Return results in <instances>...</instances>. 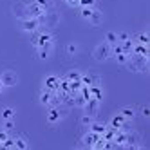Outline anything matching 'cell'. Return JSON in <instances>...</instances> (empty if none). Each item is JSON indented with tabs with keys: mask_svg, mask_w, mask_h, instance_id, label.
Listing matches in <instances>:
<instances>
[{
	"mask_svg": "<svg viewBox=\"0 0 150 150\" xmlns=\"http://www.w3.org/2000/svg\"><path fill=\"white\" fill-rule=\"evenodd\" d=\"M125 65L128 67V71H132V72H146L148 71V56L132 52V54L128 56Z\"/></svg>",
	"mask_w": 150,
	"mask_h": 150,
	"instance_id": "6da1fadb",
	"label": "cell"
},
{
	"mask_svg": "<svg viewBox=\"0 0 150 150\" xmlns=\"http://www.w3.org/2000/svg\"><path fill=\"white\" fill-rule=\"evenodd\" d=\"M38 20H40V25H44V27H47V29H54V27L60 24V13L56 11L54 7H51V9H47V11L42 15Z\"/></svg>",
	"mask_w": 150,
	"mask_h": 150,
	"instance_id": "7a4b0ae2",
	"label": "cell"
},
{
	"mask_svg": "<svg viewBox=\"0 0 150 150\" xmlns=\"http://www.w3.org/2000/svg\"><path fill=\"white\" fill-rule=\"evenodd\" d=\"M109 56H112V45L107 44V42L98 44V45H96V49L92 51V58L96 62H105Z\"/></svg>",
	"mask_w": 150,
	"mask_h": 150,
	"instance_id": "3957f363",
	"label": "cell"
},
{
	"mask_svg": "<svg viewBox=\"0 0 150 150\" xmlns=\"http://www.w3.org/2000/svg\"><path fill=\"white\" fill-rule=\"evenodd\" d=\"M16 25H18L20 31H24V33H33V31H36V29L42 27L40 25V20L38 18H31V16H27V18H18L16 20Z\"/></svg>",
	"mask_w": 150,
	"mask_h": 150,
	"instance_id": "277c9868",
	"label": "cell"
},
{
	"mask_svg": "<svg viewBox=\"0 0 150 150\" xmlns=\"http://www.w3.org/2000/svg\"><path fill=\"white\" fill-rule=\"evenodd\" d=\"M81 85H85V87H100L101 85L100 74L94 72V71H89V72L81 74Z\"/></svg>",
	"mask_w": 150,
	"mask_h": 150,
	"instance_id": "5b68a950",
	"label": "cell"
},
{
	"mask_svg": "<svg viewBox=\"0 0 150 150\" xmlns=\"http://www.w3.org/2000/svg\"><path fill=\"white\" fill-rule=\"evenodd\" d=\"M0 81L4 83V87H15V85L18 83V74L11 69L4 71L2 74H0Z\"/></svg>",
	"mask_w": 150,
	"mask_h": 150,
	"instance_id": "8992f818",
	"label": "cell"
},
{
	"mask_svg": "<svg viewBox=\"0 0 150 150\" xmlns=\"http://www.w3.org/2000/svg\"><path fill=\"white\" fill-rule=\"evenodd\" d=\"M83 110H85V114H89V116L96 117V114L100 112V100L89 98L87 101H85V105H83Z\"/></svg>",
	"mask_w": 150,
	"mask_h": 150,
	"instance_id": "52a82bcc",
	"label": "cell"
},
{
	"mask_svg": "<svg viewBox=\"0 0 150 150\" xmlns=\"http://www.w3.org/2000/svg\"><path fill=\"white\" fill-rule=\"evenodd\" d=\"M11 13H13V16L18 20V18H27L29 15H27V4L25 2H15L13 6H11Z\"/></svg>",
	"mask_w": 150,
	"mask_h": 150,
	"instance_id": "ba28073f",
	"label": "cell"
},
{
	"mask_svg": "<svg viewBox=\"0 0 150 150\" xmlns=\"http://www.w3.org/2000/svg\"><path fill=\"white\" fill-rule=\"evenodd\" d=\"M44 13H45V9H44V7H40V6L35 2V0L27 4V15H29L31 18H40Z\"/></svg>",
	"mask_w": 150,
	"mask_h": 150,
	"instance_id": "9c48e42d",
	"label": "cell"
},
{
	"mask_svg": "<svg viewBox=\"0 0 150 150\" xmlns=\"http://www.w3.org/2000/svg\"><path fill=\"white\" fill-rule=\"evenodd\" d=\"M58 87H60V78L52 76V74L44 80V89H47V91H51V92H56Z\"/></svg>",
	"mask_w": 150,
	"mask_h": 150,
	"instance_id": "30bf717a",
	"label": "cell"
},
{
	"mask_svg": "<svg viewBox=\"0 0 150 150\" xmlns=\"http://www.w3.org/2000/svg\"><path fill=\"white\" fill-rule=\"evenodd\" d=\"M87 22L92 24V25H101V22H103V13L100 11V9L92 7V11H91V15L87 18Z\"/></svg>",
	"mask_w": 150,
	"mask_h": 150,
	"instance_id": "8fae6325",
	"label": "cell"
},
{
	"mask_svg": "<svg viewBox=\"0 0 150 150\" xmlns=\"http://www.w3.org/2000/svg\"><path fill=\"white\" fill-rule=\"evenodd\" d=\"M52 47H54V44H47V45H40L36 47V54L40 60H47L51 54H52Z\"/></svg>",
	"mask_w": 150,
	"mask_h": 150,
	"instance_id": "7c38bea8",
	"label": "cell"
},
{
	"mask_svg": "<svg viewBox=\"0 0 150 150\" xmlns=\"http://www.w3.org/2000/svg\"><path fill=\"white\" fill-rule=\"evenodd\" d=\"M62 114H60V110H58V107H49V110H47V121L49 123H58V121H62Z\"/></svg>",
	"mask_w": 150,
	"mask_h": 150,
	"instance_id": "4fadbf2b",
	"label": "cell"
},
{
	"mask_svg": "<svg viewBox=\"0 0 150 150\" xmlns=\"http://www.w3.org/2000/svg\"><path fill=\"white\" fill-rule=\"evenodd\" d=\"M52 96H54V92H51L47 89H42V92H40V103L45 105V107H51L52 105Z\"/></svg>",
	"mask_w": 150,
	"mask_h": 150,
	"instance_id": "5bb4252c",
	"label": "cell"
},
{
	"mask_svg": "<svg viewBox=\"0 0 150 150\" xmlns=\"http://www.w3.org/2000/svg\"><path fill=\"white\" fill-rule=\"evenodd\" d=\"M127 123V120L121 116V114H116V116H112V120H110V123H109V127H112V128H116V130H120V128H123V125Z\"/></svg>",
	"mask_w": 150,
	"mask_h": 150,
	"instance_id": "9a60e30c",
	"label": "cell"
},
{
	"mask_svg": "<svg viewBox=\"0 0 150 150\" xmlns=\"http://www.w3.org/2000/svg\"><path fill=\"white\" fill-rule=\"evenodd\" d=\"M65 80H67L69 83H78V81H81V72L76 71V69H72V71H69V72L65 74Z\"/></svg>",
	"mask_w": 150,
	"mask_h": 150,
	"instance_id": "2e32d148",
	"label": "cell"
},
{
	"mask_svg": "<svg viewBox=\"0 0 150 150\" xmlns=\"http://www.w3.org/2000/svg\"><path fill=\"white\" fill-rule=\"evenodd\" d=\"M120 114L125 117L127 121H130V120H134V116H136V110H134V107H123Z\"/></svg>",
	"mask_w": 150,
	"mask_h": 150,
	"instance_id": "e0dca14e",
	"label": "cell"
},
{
	"mask_svg": "<svg viewBox=\"0 0 150 150\" xmlns=\"http://www.w3.org/2000/svg\"><path fill=\"white\" fill-rule=\"evenodd\" d=\"M105 128H107V125H101V123H96V121H92V125L89 127V130H92V132H96V134H103L105 132Z\"/></svg>",
	"mask_w": 150,
	"mask_h": 150,
	"instance_id": "ac0fdd59",
	"label": "cell"
},
{
	"mask_svg": "<svg viewBox=\"0 0 150 150\" xmlns=\"http://www.w3.org/2000/svg\"><path fill=\"white\" fill-rule=\"evenodd\" d=\"M65 51H67L69 56H74V54H78V52H80V45H78V44H72V42H71V44H67Z\"/></svg>",
	"mask_w": 150,
	"mask_h": 150,
	"instance_id": "d6986e66",
	"label": "cell"
},
{
	"mask_svg": "<svg viewBox=\"0 0 150 150\" xmlns=\"http://www.w3.org/2000/svg\"><path fill=\"white\" fill-rule=\"evenodd\" d=\"M105 42H107V44H110V45L117 44V33H114V31H109V33L105 35Z\"/></svg>",
	"mask_w": 150,
	"mask_h": 150,
	"instance_id": "ffe728a7",
	"label": "cell"
},
{
	"mask_svg": "<svg viewBox=\"0 0 150 150\" xmlns=\"http://www.w3.org/2000/svg\"><path fill=\"white\" fill-rule=\"evenodd\" d=\"M27 146H29V143H27V139L24 136H18L15 139V148H27Z\"/></svg>",
	"mask_w": 150,
	"mask_h": 150,
	"instance_id": "44dd1931",
	"label": "cell"
},
{
	"mask_svg": "<svg viewBox=\"0 0 150 150\" xmlns=\"http://www.w3.org/2000/svg\"><path fill=\"white\" fill-rule=\"evenodd\" d=\"M11 117H15V109H11V107H4L2 109V120H11Z\"/></svg>",
	"mask_w": 150,
	"mask_h": 150,
	"instance_id": "7402d4cb",
	"label": "cell"
},
{
	"mask_svg": "<svg viewBox=\"0 0 150 150\" xmlns=\"http://www.w3.org/2000/svg\"><path fill=\"white\" fill-rule=\"evenodd\" d=\"M136 44H145V45H148V33H146V31H143V33H139L136 36Z\"/></svg>",
	"mask_w": 150,
	"mask_h": 150,
	"instance_id": "603a6c76",
	"label": "cell"
},
{
	"mask_svg": "<svg viewBox=\"0 0 150 150\" xmlns=\"http://www.w3.org/2000/svg\"><path fill=\"white\" fill-rule=\"evenodd\" d=\"M35 2L40 7H44L45 11H47V9H51V7H54V2H52V0H35Z\"/></svg>",
	"mask_w": 150,
	"mask_h": 150,
	"instance_id": "cb8c5ba5",
	"label": "cell"
},
{
	"mask_svg": "<svg viewBox=\"0 0 150 150\" xmlns=\"http://www.w3.org/2000/svg\"><path fill=\"white\" fill-rule=\"evenodd\" d=\"M114 56H116V62H117V63H121V65H125L130 54H127V52H123V51H121V52H117V54H114Z\"/></svg>",
	"mask_w": 150,
	"mask_h": 150,
	"instance_id": "d4e9b609",
	"label": "cell"
},
{
	"mask_svg": "<svg viewBox=\"0 0 150 150\" xmlns=\"http://www.w3.org/2000/svg\"><path fill=\"white\" fill-rule=\"evenodd\" d=\"M92 121H94V117H92V116L83 114V117H81V125H83V127H91V125H92Z\"/></svg>",
	"mask_w": 150,
	"mask_h": 150,
	"instance_id": "484cf974",
	"label": "cell"
},
{
	"mask_svg": "<svg viewBox=\"0 0 150 150\" xmlns=\"http://www.w3.org/2000/svg\"><path fill=\"white\" fill-rule=\"evenodd\" d=\"M13 128H15V121H13V117H11V120H4V130H13Z\"/></svg>",
	"mask_w": 150,
	"mask_h": 150,
	"instance_id": "4316f807",
	"label": "cell"
},
{
	"mask_svg": "<svg viewBox=\"0 0 150 150\" xmlns=\"http://www.w3.org/2000/svg\"><path fill=\"white\" fill-rule=\"evenodd\" d=\"M96 0H80V7H94Z\"/></svg>",
	"mask_w": 150,
	"mask_h": 150,
	"instance_id": "83f0119b",
	"label": "cell"
},
{
	"mask_svg": "<svg viewBox=\"0 0 150 150\" xmlns=\"http://www.w3.org/2000/svg\"><path fill=\"white\" fill-rule=\"evenodd\" d=\"M91 11H92V7H81V16L87 20V18H89V15H91Z\"/></svg>",
	"mask_w": 150,
	"mask_h": 150,
	"instance_id": "f1b7e54d",
	"label": "cell"
},
{
	"mask_svg": "<svg viewBox=\"0 0 150 150\" xmlns=\"http://www.w3.org/2000/svg\"><path fill=\"white\" fill-rule=\"evenodd\" d=\"M128 38H130V36H128V33H120V35H117V42H125Z\"/></svg>",
	"mask_w": 150,
	"mask_h": 150,
	"instance_id": "f546056e",
	"label": "cell"
},
{
	"mask_svg": "<svg viewBox=\"0 0 150 150\" xmlns=\"http://www.w3.org/2000/svg\"><path fill=\"white\" fill-rule=\"evenodd\" d=\"M141 114H143L145 117H148V116H150V109H148V105H143V107H141Z\"/></svg>",
	"mask_w": 150,
	"mask_h": 150,
	"instance_id": "4dcf8cb0",
	"label": "cell"
},
{
	"mask_svg": "<svg viewBox=\"0 0 150 150\" xmlns=\"http://www.w3.org/2000/svg\"><path fill=\"white\" fill-rule=\"evenodd\" d=\"M69 6H80V0H65Z\"/></svg>",
	"mask_w": 150,
	"mask_h": 150,
	"instance_id": "1f68e13d",
	"label": "cell"
},
{
	"mask_svg": "<svg viewBox=\"0 0 150 150\" xmlns=\"http://www.w3.org/2000/svg\"><path fill=\"white\" fill-rule=\"evenodd\" d=\"M4 89H6V87H4V83H2V81H0V94H2V92H4Z\"/></svg>",
	"mask_w": 150,
	"mask_h": 150,
	"instance_id": "d6a6232c",
	"label": "cell"
}]
</instances>
